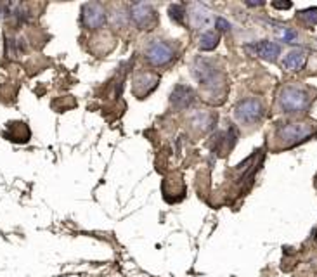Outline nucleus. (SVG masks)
I'll use <instances>...</instances> for the list:
<instances>
[{
	"mask_svg": "<svg viewBox=\"0 0 317 277\" xmlns=\"http://www.w3.org/2000/svg\"><path fill=\"white\" fill-rule=\"evenodd\" d=\"M215 123H217V115H213V113H210V111H205V109H203V111H194L191 115V125L203 133L210 132Z\"/></svg>",
	"mask_w": 317,
	"mask_h": 277,
	"instance_id": "nucleus-12",
	"label": "nucleus"
},
{
	"mask_svg": "<svg viewBox=\"0 0 317 277\" xmlns=\"http://www.w3.org/2000/svg\"><path fill=\"white\" fill-rule=\"evenodd\" d=\"M234 115L241 123L250 125V123H257V121H260L262 118H264L265 108H264V104H262V100L255 99V97L244 99L236 106Z\"/></svg>",
	"mask_w": 317,
	"mask_h": 277,
	"instance_id": "nucleus-5",
	"label": "nucleus"
},
{
	"mask_svg": "<svg viewBox=\"0 0 317 277\" xmlns=\"http://www.w3.org/2000/svg\"><path fill=\"white\" fill-rule=\"evenodd\" d=\"M312 100V90L308 87L297 85V83H290L284 85L277 94V108L284 115H300L305 113L310 108Z\"/></svg>",
	"mask_w": 317,
	"mask_h": 277,
	"instance_id": "nucleus-1",
	"label": "nucleus"
},
{
	"mask_svg": "<svg viewBox=\"0 0 317 277\" xmlns=\"http://www.w3.org/2000/svg\"><path fill=\"white\" fill-rule=\"evenodd\" d=\"M291 6H293L291 2H274L272 4L274 9H291Z\"/></svg>",
	"mask_w": 317,
	"mask_h": 277,
	"instance_id": "nucleus-19",
	"label": "nucleus"
},
{
	"mask_svg": "<svg viewBox=\"0 0 317 277\" xmlns=\"http://www.w3.org/2000/svg\"><path fill=\"white\" fill-rule=\"evenodd\" d=\"M248 6H264V2H246Z\"/></svg>",
	"mask_w": 317,
	"mask_h": 277,
	"instance_id": "nucleus-20",
	"label": "nucleus"
},
{
	"mask_svg": "<svg viewBox=\"0 0 317 277\" xmlns=\"http://www.w3.org/2000/svg\"><path fill=\"white\" fill-rule=\"evenodd\" d=\"M298 18L302 19V23H305V26H315L317 24V7H310V9L300 11Z\"/></svg>",
	"mask_w": 317,
	"mask_h": 277,
	"instance_id": "nucleus-16",
	"label": "nucleus"
},
{
	"mask_svg": "<svg viewBox=\"0 0 317 277\" xmlns=\"http://www.w3.org/2000/svg\"><path fill=\"white\" fill-rule=\"evenodd\" d=\"M160 77L154 73H139L137 77L134 78V94L137 95L139 99H144L153 92L156 87H158Z\"/></svg>",
	"mask_w": 317,
	"mask_h": 277,
	"instance_id": "nucleus-9",
	"label": "nucleus"
},
{
	"mask_svg": "<svg viewBox=\"0 0 317 277\" xmlns=\"http://www.w3.org/2000/svg\"><path fill=\"white\" fill-rule=\"evenodd\" d=\"M317 133L314 121H290L276 128V142L281 149H290L308 141Z\"/></svg>",
	"mask_w": 317,
	"mask_h": 277,
	"instance_id": "nucleus-2",
	"label": "nucleus"
},
{
	"mask_svg": "<svg viewBox=\"0 0 317 277\" xmlns=\"http://www.w3.org/2000/svg\"><path fill=\"white\" fill-rule=\"evenodd\" d=\"M130 19L135 23V26H139L141 30H153L158 24V16L156 11L153 9L151 4L146 2H137L130 6Z\"/></svg>",
	"mask_w": 317,
	"mask_h": 277,
	"instance_id": "nucleus-6",
	"label": "nucleus"
},
{
	"mask_svg": "<svg viewBox=\"0 0 317 277\" xmlns=\"http://www.w3.org/2000/svg\"><path fill=\"white\" fill-rule=\"evenodd\" d=\"M281 39H282V42L293 44V42L298 39V33L295 31L293 28H282V30H281Z\"/></svg>",
	"mask_w": 317,
	"mask_h": 277,
	"instance_id": "nucleus-17",
	"label": "nucleus"
},
{
	"mask_svg": "<svg viewBox=\"0 0 317 277\" xmlns=\"http://www.w3.org/2000/svg\"><path fill=\"white\" fill-rule=\"evenodd\" d=\"M193 75L203 89L211 92V94L222 92L224 87H226V77H224L222 70L211 59H206V57H198L194 61Z\"/></svg>",
	"mask_w": 317,
	"mask_h": 277,
	"instance_id": "nucleus-3",
	"label": "nucleus"
},
{
	"mask_svg": "<svg viewBox=\"0 0 317 277\" xmlns=\"http://www.w3.org/2000/svg\"><path fill=\"white\" fill-rule=\"evenodd\" d=\"M168 12H170V18L179 24H182L185 16H187V11H185L182 4H173V6L168 7Z\"/></svg>",
	"mask_w": 317,
	"mask_h": 277,
	"instance_id": "nucleus-15",
	"label": "nucleus"
},
{
	"mask_svg": "<svg viewBox=\"0 0 317 277\" xmlns=\"http://www.w3.org/2000/svg\"><path fill=\"white\" fill-rule=\"evenodd\" d=\"M82 23L85 28L96 30V28L104 26L106 23V9L99 2H88L82 9Z\"/></svg>",
	"mask_w": 317,
	"mask_h": 277,
	"instance_id": "nucleus-7",
	"label": "nucleus"
},
{
	"mask_svg": "<svg viewBox=\"0 0 317 277\" xmlns=\"http://www.w3.org/2000/svg\"><path fill=\"white\" fill-rule=\"evenodd\" d=\"M187 18H189L191 26L196 28V30H206V28H210L211 23H213V16H211V12L208 11V7L198 2L189 6Z\"/></svg>",
	"mask_w": 317,
	"mask_h": 277,
	"instance_id": "nucleus-8",
	"label": "nucleus"
},
{
	"mask_svg": "<svg viewBox=\"0 0 317 277\" xmlns=\"http://www.w3.org/2000/svg\"><path fill=\"white\" fill-rule=\"evenodd\" d=\"M172 106L177 109L189 108L194 102V92L187 85H177L172 92Z\"/></svg>",
	"mask_w": 317,
	"mask_h": 277,
	"instance_id": "nucleus-11",
	"label": "nucleus"
},
{
	"mask_svg": "<svg viewBox=\"0 0 317 277\" xmlns=\"http://www.w3.org/2000/svg\"><path fill=\"white\" fill-rule=\"evenodd\" d=\"M246 50L251 52L253 56H259L262 59L267 61H276L281 54V45L276 44V42H269V40H262L257 42V44L246 45Z\"/></svg>",
	"mask_w": 317,
	"mask_h": 277,
	"instance_id": "nucleus-10",
	"label": "nucleus"
},
{
	"mask_svg": "<svg viewBox=\"0 0 317 277\" xmlns=\"http://www.w3.org/2000/svg\"><path fill=\"white\" fill-rule=\"evenodd\" d=\"M307 50L303 49H291L282 59V66L288 71H300L307 64Z\"/></svg>",
	"mask_w": 317,
	"mask_h": 277,
	"instance_id": "nucleus-13",
	"label": "nucleus"
},
{
	"mask_svg": "<svg viewBox=\"0 0 317 277\" xmlns=\"http://www.w3.org/2000/svg\"><path fill=\"white\" fill-rule=\"evenodd\" d=\"M215 23H217V28H218V30H220V31H227V30H229V28H231V24L227 23V21L224 19V18H217V19H215Z\"/></svg>",
	"mask_w": 317,
	"mask_h": 277,
	"instance_id": "nucleus-18",
	"label": "nucleus"
},
{
	"mask_svg": "<svg viewBox=\"0 0 317 277\" xmlns=\"http://www.w3.org/2000/svg\"><path fill=\"white\" fill-rule=\"evenodd\" d=\"M218 40H220V35L217 31H205L200 37V49L205 50V52H210L218 45Z\"/></svg>",
	"mask_w": 317,
	"mask_h": 277,
	"instance_id": "nucleus-14",
	"label": "nucleus"
},
{
	"mask_svg": "<svg viewBox=\"0 0 317 277\" xmlns=\"http://www.w3.org/2000/svg\"><path fill=\"white\" fill-rule=\"evenodd\" d=\"M144 57L151 66H165L175 57V50L163 40H151L144 49Z\"/></svg>",
	"mask_w": 317,
	"mask_h": 277,
	"instance_id": "nucleus-4",
	"label": "nucleus"
}]
</instances>
